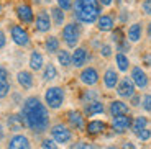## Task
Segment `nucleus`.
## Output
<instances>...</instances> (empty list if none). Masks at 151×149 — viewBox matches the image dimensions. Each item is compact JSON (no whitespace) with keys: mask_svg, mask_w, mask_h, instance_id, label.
Here are the masks:
<instances>
[{"mask_svg":"<svg viewBox=\"0 0 151 149\" xmlns=\"http://www.w3.org/2000/svg\"><path fill=\"white\" fill-rule=\"evenodd\" d=\"M45 102L51 110H58V108L63 107L64 103V90L63 87H58V85H53L46 89L45 92Z\"/></svg>","mask_w":151,"mask_h":149,"instance_id":"20e7f679","label":"nucleus"},{"mask_svg":"<svg viewBox=\"0 0 151 149\" xmlns=\"http://www.w3.org/2000/svg\"><path fill=\"white\" fill-rule=\"evenodd\" d=\"M100 54H102L104 57H110V56H112V46H110V44H104L102 48H100Z\"/></svg>","mask_w":151,"mask_h":149,"instance_id":"58836bf2","label":"nucleus"},{"mask_svg":"<svg viewBox=\"0 0 151 149\" xmlns=\"http://www.w3.org/2000/svg\"><path fill=\"white\" fill-rule=\"evenodd\" d=\"M97 28L100 31H113L115 28V20H113L112 15H100L97 20Z\"/></svg>","mask_w":151,"mask_h":149,"instance_id":"aec40b11","label":"nucleus"},{"mask_svg":"<svg viewBox=\"0 0 151 149\" xmlns=\"http://www.w3.org/2000/svg\"><path fill=\"white\" fill-rule=\"evenodd\" d=\"M132 105H133V107L141 105V97H140V95H133V97H132Z\"/></svg>","mask_w":151,"mask_h":149,"instance_id":"ea45409f","label":"nucleus"},{"mask_svg":"<svg viewBox=\"0 0 151 149\" xmlns=\"http://www.w3.org/2000/svg\"><path fill=\"white\" fill-rule=\"evenodd\" d=\"M10 92V79H8V71L4 66H0V98H5Z\"/></svg>","mask_w":151,"mask_h":149,"instance_id":"f3484780","label":"nucleus"},{"mask_svg":"<svg viewBox=\"0 0 151 149\" xmlns=\"http://www.w3.org/2000/svg\"><path fill=\"white\" fill-rule=\"evenodd\" d=\"M138 138L141 139V141H146V139H150L151 138V130H148V128H145L143 131H140V133L136 134Z\"/></svg>","mask_w":151,"mask_h":149,"instance_id":"e433bc0d","label":"nucleus"},{"mask_svg":"<svg viewBox=\"0 0 151 149\" xmlns=\"http://www.w3.org/2000/svg\"><path fill=\"white\" fill-rule=\"evenodd\" d=\"M17 16H18V20L23 23H33L35 21L33 8L28 4H20L18 7H17Z\"/></svg>","mask_w":151,"mask_h":149,"instance_id":"f8f14e48","label":"nucleus"},{"mask_svg":"<svg viewBox=\"0 0 151 149\" xmlns=\"http://www.w3.org/2000/svg\"><path fill=\"white\" fill-rule=\"evenodd\" d=\"M74 7V15L81 23L92 25L99 20L100 16V4L99 0H76Z\"/></svg>","mask_w":151,"mask_h":149,"instance_id":"f03ea898","label":"nucleus"},{"mask_svg":"<svg viewBox=\"0 0 151 149\" xmlns=\"http://www.w3.org/2000/svg\"><path fill=\"white\" fill-rule=\"evenodd\" d=\"M99 79H100V75H99V71L95 67H84L79 74V80L84 85H89V87L95 85L99 82Z\"/></svg>","mask_w":151,"mask_h":149,"instance_id":"1a4fd4ad","label":"nucleus"},{"mask_svg":"<svg viewBox=\"0 0 151 149\" xmlns=\"http://www.w3.org/2000/svg\"><path fill=\"white\" fill-rule=\"evenodd\" d=\"M143 62L146 64V66H151V52H150V54H145V57H143Z\"/></svg>","mask_w":151,"mask_h":149,"instance_id":"c03bdc74","label":"nucleus"},{"mask_svg":"<svg viewBox=\"0 0 151 149\" xmlns=\"http://www.w3.org/2000/svg\"><path fill=\"white\" fill-rule=\"evenodd\" d=\"M130 79L133 80L135 87H138V89H146L148 82H150L148 74L145 72L143 67H140V66H133L132 67V75H130Z\"/></svg>","mask_w":151,"mask_h":149,"instance_id":"0eeeda50","label":"nucleus"},{"mask_svg":"<svg viewBox=\"0 0 151 149\" xmlns=\"http://www.w3.org/2000/svg\"><path fill=\"white\" fill-rule=\"evenodd\" d=\"M10 36L13 39V43L18 46H28L30 44V34L28 31L20 25H13L10 28Z\"/></svg>","mask_w":151,"mask_h":149,"instance_id":"423d86ee","label":"nucleus"},{"mask_svg":"<svg viewBox=\"0 0 151 149\" xmlns=\"http://www.w3.org/2000/svg\"><path fill=\"white\" fill-rule=\"evenodd\" d=\"M141 10L145 15H151V0H143L141 4Z\"/></svg>","mask_w":151,"mask_h":149,"instance_id":"4c0bfd02","label":"nucleus"},{"mask_svg":"<svg viewBox=\"0 0 151 149\" xmlns=\"http://www.w3.org/2000/svg\"><path fill=\"white\" fill-rule=\"evenodd\" d=\"M99 4H100V7H110L113 4V0H99Z\"/></svg>","mask_w":151,"mask_h":149,"instance_id":"37998d69","label":"nucleus"},{"mask_svg":"<svg viewBox=\"0 0 151 149\" xmlns=\"http://www.w3.org/2000/svg\"><path fill=\"white\" fill-rule=\"evenodd\" d=\"M135 84L130 77H123L122 80H118L117 85V93L120 98H132L135 95Z\"/></svg>","mask_w":151,"mask_h":149,"instance_id":"6e6552de","label":"nucleus"},{"mask_svg":"<svg viewBox=\"0 0 151 149\" xmlns=\"http://www.w3.org/2000/svg\"><path fill=\"white\" fill-rule=\"evenodd\" d=\"M58 77V69L54 67V64H46L45 69H43V80L49 82V80H54Z\"/></svg>","mask_w":151,"mask_h":149,"instance_id":"c756f323","label":"nucleus"},{"mask_svg":"<svg viewBox=\"0 0 151 149\" xmlns=\"http://www.w3.org/2000/svg\"><path fill=\"white\" fill-rule=\"evenodd\" d=\"M7 125H8V128H10L12 131H22L23 128L27 126L25 125V120H23V116L22 115H10L8 116V120H7Z\"/></svg>","mask_w":151,"mask_h":149,"instance_id":"5701e85b","label":"nucleus"},{"mask_svg":"<svg viewBox=\"0 0 151 149\" xmlns=\"http://www.w3.org/2000/svg\"><path fill=\"white\" fill-rule=\"evenodd\" d=\"M41 148L43 149H58V143H54V139H43Z\"/></svg>","mask_w":151,"mask_h":149,"instance_id":"c9c22d12","label":"nucleus"},{"mask_svg":"<svg viewBox=\"0 0 151 149\" xmlns=\"http://www.w3.org/2000/svg\"><path fill=\"white\" fill-rule=\"evenodd\" d=\"M49 16H51V23H53L54 26H63V25H64L66 15H64V11L61 10L59 7H53V8H51Z\"/></svg>","mask_w":151,"mask_h":149,"instance_id":"393cba45","label":"nucleus"},{"mask_svg":"<svg viewBox=\"0 0 151 149\" xmlns=\"http://www.w3.org/2000/svg\"><path fill=\"white\" fill-rule=\"evenodd\" d=\"M71 149H95V146L91 144V143H86V141H77L71 146Z\"/></svg>","mask_w":151,"mask_h":149,"instance_id":"473e14b6","label":"nucleus"},{"mask_svg":"<svg viewBox=\"0 0 151 149\" xmlns=\"http://www.w3.org/2000/svg\"><path fill=\"white\" fill-rule=\"evenodd\" d=\"M22 116L25 120V125L35 133H43L49 126L48 108L38 97H28L25 100Z\"/></svg>","mask_w":151,"mask_h":149,"instance_id":"f257e3e1","label":"nucleus"},{"mask_svg":"<svg viewBox=\"0 0 151 149\" xmlns=\"http://www.w3.org/2000/svg\"><path fill=\"white\" fill-rule=\"evenodd\" d=\"M0 11H2V5H0Z\"/></svg>","mask_w":151,"mask_h":149,"instance_id":"09e8293b","label":"nucleus"},{"mask_svg":"<svg viewBox=\"0 0 151 149\" xmlns=\"http://www.w3.org/2000/svg\"><path fill=\"white\" fill-rule=\"evenodd\" d=\"M4 139V128H2V125H0V141Z\"/></svg>","mask_w":151,"mask_h":149,"instance_id":"49530a36","label":"nucleus"},{"mask_svg":"<svg viewBox=\"0 0 151 149\" xmlns=\"http://www.w3.org/2000/svg\"><path fill=\"white\" fill-rule=\"evenodd\" d=\"M128 110H130V107L125 103L123 100H113L112 103H110V108H109V112H110L112 116L128 115Z\"/></svg>","mask_w":151,"mask_h":149,"instance_id":"6ab92c4d","label":"nucleus"},{"mask_svg":"<svg viewBox=\"0 0 151 149\" xmlns=\"http://www.w3.org/2000/svg\"><path fill=\"white\" fill-rule=\"evenodd\" d=\"M132 123H133L132 116H128V115H118V116H113L112 128H113L115 133H123V131H127V130L132 128Z\"/></svg>","mask_w":151,"mask_h":149,"instance_id":"9b49d317","label":"nucleus"},{"mask_svg":"<svg viewBox=\"0 0 151 149\" xmlns=\"http://www.w3.org/2000/svg\"><path fill=\"white\" fill-rule=\"evenodd\" d=\"M97 97H99V93L95 92V90H86V93L82 95V100L86 102V105H87V103H91V102H95Z\"/></svg>","mask_w":151,"mask_h":149,"instance_id":"2f4dec72","label":"nucleus"},{"mask_svg":"<svg viewBox=\"0 0 151 149\" xmlns=\"http://www.w3.org/2000/svg\"><path fill=\"white\" fill-rule=\"evenodd\" d=\"M122 149H136V146L133 144V143L127 141V143H123V144H122Z\"/></svg>","mask_w":151,"mask_h":149,"instance_id":"79ce46f5","label":"nucleus"},{"mask_svg":"<svg viewBox=\"0 0 151 149\" xmlns=\"http://www.w3.org/2000/svg\"><path fill=\"white\" fill-rule=\"evenodd\" d=\"M56 54H58V62H59L63 67H68V66H71V64H72L71 52H69V51H66V49H59Z\"/></svg>","mask_w":151,"mask_h":149,"instance_id":"7c9ffc66","label":"nucleus"},{"mask_svg":"<svg viewBox=\"0 0 151 149\" xmlns=\"http://www.w3.org/2000/svg\"><path fill=\"white\" fill-rule=\"evenodd\" d=\"M43 67H45V57L40 51H31L30 54V69L31 71H41Z\"/></svg>","mask_w":151,"mask_h":149,"instance_id":"412c9836","label":"nucleus"},{"mask_svg":"<svg viewBox=\"0 0 151 149\" xmlns=\"http://www.w3.org/2000/svg\"><path fill=\"white\" fill-rule=\"evenodd\" d=\"M17 80H18V84L23 87V89H27V90L35 85L33 74H31L30 71H20L18 74H17Z\"/></svg>","mask_w":151,"mask_h":149,"instance_id":"4be33fe9","label":"nucleus"},{"mask_svg":"<svg viewBox=\"0 0 151 149\" xmlns=\"http://www.w3.org/2000/svg\"><path fill=\"white\" fill-rule=\"evenodd\" d=\"M8 149H31L30 139L23 134H15L8 141Z\"/></svg>","mask_w":151,"mask_h":149,"instance_id":"2eb2a0df","label":"nucleus"},{"mask_svg":"<svg viewBox=\"0 0 151 149\" xmlns=\"http://www.w3.org/2000/svg\"><path fill=\"white\" fill-rule=\"evenodd\" d=\"M146 34H148V38H151V21L148 23V26H146Z\"/></svg>","mask_w":151,"mask_h":149,"instance_id":"a18cd8bd","label":"nucleus"},{"mask_svg":"<svg viewBox=\"0 0 151 149\" xmlns=\"http://www.w3.org/2000/svg\"><path fill=\"white\" fill-rule=\"evenodd\" d=\"M68 121L74 130H84L86 123H84V115L79 112V110H71L68 112Z\"/></svg>","mask_w":151,"mask_h":149,"instance_id":"dca6fc26","label":"nucleus"},{"mask_svg":"<svg viewBox=\"0 0 151 149\" xmlns=\"http://www.w3.org/2000/svg\"><path fill=\"white\" fill-rule=\"evenodd\" d=\"M105 149H117L115 146H109V148H105Z\"/></svg>","mask_w":151,"mask_h":149,"instance_id":"de8ad7c7","label":"nucleus"},{"mask_svg":"<svg viewBox=\"0 0 151 149\" xmlns=\"http://www.w3.org/2000/svg\"><path fill=\"white\" fill-rule=\"evenodd\" d=\"M141 36H143V23L136 21L133 25H130L128 31H127V39L130 43H140Z\"/></svg>","mask_w":151,"mask_h":149,"instance_id":"4468645a","label":"nucleus"},{"mask_svg":"<svg viewBox=\"0 0 151 149\" xmlns=\"http://www.w3.org/2000/svg\"><path fill=\"white\" fill-rule=\"evenodd\" d=\"M72 5H74V4H72V0H58V7H59L63 11L71 10Z\"/></svg>","mask_w":151,"mask_h":149,"instance_id":"f704fd0d","label":"nucleus"},{"mask_svg":"<svg viewBox=\"0 0 151 149\" xmlns=\"http://www.w3.org/2000/svg\"><path fill=\"white\" fill-rule=\"evenodd\" d=\"M102 80H104L105 89H117V85H118V74H117V71L112 69V67H109V69L105 71V74H104Z\"/></svg>","mask_w":151,"mask_h":149,"instance_id":"a211bd4d","label":"nucleus"},{"mask_svg":"<svg viewBox=\"0 0 151 149\" xmlns=\"http://www.w3.org/2000/svg\"><path fill=\"white\" fill-rule=\"evenodd\" d=\"M86 128H87V133L89 134H100L107 130V125L104 123L102 120H92Z\"/></svg>","mask_w":151,"mask_h":149,"instance_id":"a878e982","label":"nucleus"},{"mask_svg":"<svg viewBox=\"0 0 151 149\" xmlns=\"http://www.w3.org/2000/svg\"><path fill=\"white\" fill-rule=\"evenodd\" d=\"M5 44H7V38H5V33H4V31H0V49L4 48Z\"/></svg>","mask_w":151,"mask_h":149,"instance_id":"a19ab883","label":"nucleus"},{"mask_svg":"<svg viewBox=\"0 0 151 149\" xmlns=\"http://www.w3.org/2000/svg\"><path fill=\"white\" fill-rule=\"evenodd\" d=\"M141 107H143L145 112H151V95L150 93L141 97Z\"/></svg>","mask_w":151,"mask_h":149,"instance_id":"72a5a7b5","label":"nucleus"},{"mask_svg":"<svg viewBox=\"0 0 151 149\" xmlns=\"http://www.w3.org/2000/svg\"><path fill=\"white\" fill-rule=\"evenodd\" d=\"M51 26H53V23H51L49 13L46 10H41L36 15V18H35V28H36V31H40V33H48L51 30Z\"/></svg>","mask_w":151,"mask_h":149,"instance_id":"9d476101","label":"nucleus"},{"mask_svg":"<svg viewBox=\"0 0 151 149\" xmlns=\"http://www.w3.org/2000/svg\"><path fill=\"white\" fill-rule=\"evenodd\" d=\"M71 61L74 67H84V64L89 61V51L86 48H76L74 52L71 54Z\"/></svg>","mask_w":151,"mask_h":149,"instance_id":"ddd939ff","label":"nucleus"},{"mask_svg":"<svg viewBox=\"0 0 151 149\" xmlns=\"http://www.w3.org/2000/svg\"><path fill=\"white\" fill-rule=\"evenodd\" d=\"M104 112H105V107H104L102 102H99V100L87 103L86 108H84V113H86V115H89V116L100 115V113H104Z\"/></svg>","mask_w":151,"mask_h":149,"instance_id":"b1692460","label":"nucleus"},{"mask_svg":"<svg viewBox=\"0 0 151 149\" xmlns=\"http://www.w3.org/2000/svg\"><path fill=\"white\" fill-rule=\"evenodd\" d=\"M51 139H54V143L58 144H68L72 139V133L66 125L58 123L51 128Z\"/></svg>","mask_w":151,"mask_h":149,"instance_id":"39448f33","label":"nucleus"},{"mask_svg":"<svg viewBox=\"0 0 151 149\" xmlns=\"http://www.w3.org/2000/svg\"><path fill=\"white\" fill-rule=\"evenodd\" d=\"M115 64H117V69L120 72H127L130 69V59L123 52H118L117 56H115Z\"/></svg>","mask_w":151,"mask_h":149,"instance_id":"bb28decb","label":"nucleus"},{"mask_svg":"<svg viewBox=\"0 0 151 149\" xmlns=\"http://www.w3.org/2000/svg\"><path fill=\"white\" fill-rule=\"evenodd\" d=\"M145 128H148V118L146 116H136L132 123V130L135 134H138L140 131H143Z\"/></svg>","mask_w":151,"mask_h":149,"instance_id":"c85d7f7f","label":"nucleus"},{"mask_svg":"<svg viewBox=\"0 0 151 149\" xmlns=\"http://www.w3.org/2000/svg\"><path fill=\"white\" fill-rule=\"evenodd\" d=\"M81 34H82V30H81L79 23L71 21V23H68V25L63 28V33H61V36H63V41L66 43V46H69V48H74V46L79 43Z\"/></svg>","mask_w":151,"mask_h":149,"instance_id":"7ed1b4c3","label":"nucleus"},{"mask_svg":"<svg viewBox=\"0 0 151 149\" xmlns=\"http://www.w3.org/2000/svg\"><path fill=\"white\" fill-rule=\"evenodd\" d=\"M45 49L49 54H54V52L59 51V39L56 36H48L45 41Z\"/></svg>","mask_w":151,"mask_h":149,"instance_id":"cd10ccee","label":"nucleus"}]
</instances>
